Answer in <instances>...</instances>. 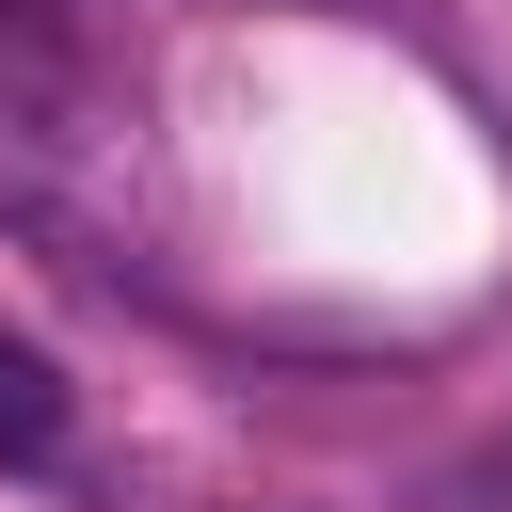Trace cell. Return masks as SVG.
<instances>
[{
  "mask_svg": "<svg viewBox=\"0 0 512 512\" xmlns=\"http://www.w3.org/2000/svg\"><path fill=\"white\" fill-rule=\"evenodd\" d=\"M0 464H64V368L32 336H0Z\"/></svg>",
  "mask_w": 512,
  "mask_h": 512,
  "instance_id": "cell-1",
  "label": "cell"
}]
</instances>
